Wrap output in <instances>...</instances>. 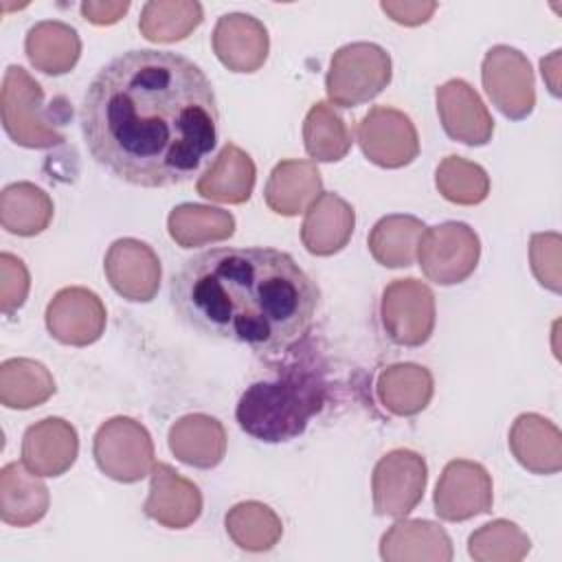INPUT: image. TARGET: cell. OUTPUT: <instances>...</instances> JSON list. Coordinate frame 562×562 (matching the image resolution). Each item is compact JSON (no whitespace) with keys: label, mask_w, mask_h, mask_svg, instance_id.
Instances as JSON below:
<instances>
[{"label":"cell","mask_w":562,"mask_h":562,"mask_svg":"<svg viewBox=\"0 0 562 562\" xmlns=\"http://www.w3.org/2000/svg\"><path fill=\"white\" fill-rule=\"evenodd\" d=\"M424 231V222L413 215H386L369 233V252L386 268L413 266Z\"/></svg>","instance_id":"29"},{"label":"cell","mask_w":562,"mask_h":562,"mask_svg":"<svg viewBox=\"0 0 562 562\" xmlns=\"http://www.w3.org/2000/svg\"><path fill=\"white\" fill-rule=\"evenodd\" d=\"M143 512L167 529H184L202 514V494L198 485L180 476L171 465L158 463L151 470L149 496Z\"/></svg>","instance_id":"17"},{"label":"cell","mask_w":562,"mask_h":562,"mask_svg":"<svg viewBox=\"0 0 562 562\" xmlns=\"http://www.w3.org/2000/svg\"><path fill=\"white\" fill-rule=\"evenodd\" d=\"M325 404V380L314 367H288L274 380L250 384L237 404L239 428L266 443L299 437Z\"/></svg>","instance_id":"3"},{"label":"cell","mask_w":562,"mask_h":562,"mask_svg":"<svg viewBox=\"0 0 562 562\" xmlns=\"http://www.w3.org/2000/svg\"><path fill=\"white\" fill-rule=\"evenodd\" d=\"M55 393L50 371L31 358H11L0 364V402L26 411L44 404Z\"/></svg>","instance_id":"31"},{"label":"cell","mask_w":562,"mask_h":562,"mask_svg":"<svg viewBox=\"0 0 562 562\" xmlns=\"http://www.w3.org/2000/svg\"><path fill=\"white\" fill-rule=\"evenodd\" d=\"M483 88L490 101L512 121H522L533 112V70L525 53L514 46H492L481 66Z\"/></svg>","instance_id":"8"},{"label":"cell","mask_w":562,"mask_h":562,"mask_svg":"<svg viewBox=\"0 0 562 562\" xmlns=\"http://www.w3.org/2000/svg\"><path fill=\"white\" fill-rule=\"evenodd\" d=\"M303 143L310 158L321 162H336L351 149V132L342 116L325 101L310 108L303 121Z\"/></svg>","instance_id":"34"},{"label":"cell","mask_w":562,"mask_h":562,"mask_svg":"<svg viewBox=\"0 0 562 562\" xmlns=\"http://www.w3.org/2000/svg\"><path fill=\"white\" fill-rule=\"evenodd\" d=\"M0 114L4 132L22 147L48 149L64 143L53 108L44 103L42 86L22 66H9L4 70Z\"/></svg>","instance_id":"4"},{"label":"cell","mask_w":562,"mask_h":562,"mask_svg":"<svg viewBox=\"0 0 562 562\" xmlns=\"http://www.w3.org/2000/svg\"><path fill=\"white\" fill-rule=\"evenodd\" d=\"M202 4L193 0H151L143 7L138 29L149 42H178L202 22Z\"/></svg>","instance_id":"33"},{"label":"cell","mask_w":562,"mask_h":562,"mask_svg":"<svg viewBox=\"0 0 562 562\" xmlns=\"http://www.w3.org/2000/svg\"><path fill=\"white\" fill-rule=\"evenodd\" d=\"M323 193V178L312 160H281L263 189L270 211L283 217L303 213Z\"/></svg>","instance_id":"21"},{"label":"cell","mask_w":562,"mask_h":562,"mask_svg":"<svg viewBox=\"0 0 562 562\" xmlns=\"http://www.w3.org/2000/svg\"><path fill=\"white\" fill-rule=\"evenodd\" d=\"M55 206L50 195L33 182H13L0 193V224L4 231L33 237L48 228Z\"/></svg>","instance_id":"28"},{"label":"cell","mask_w":562,"mask_h":562,"mask_svg":"<svg viewBox=\"0 0 562 562\" xmlns=\"http://www.w3.org/2000/svg\"><path fill=\"white\" fill-rule=\"evenodd\" d=\"M224 525L231 540L239 549L252 553L272 549L283 533L281 518L268 505L257 501L237 503L233 509H228Z\"/></svg>","instance_id":"32"},{"label":"cell","mask_w":562,"mask_h":562,"mask_svg":"<svg viewBox=\"0 0 562 562\" xmlns=\"http://www.w3.org/2000/svg\"><path fill=\"white\" fill-rule=\"evenodd\" d=\"M90 156L145 189L193 178L217 143V101L204 70L171 50H127L90 81L81 112Z\"/></svg>","instance_id":"1"},{"label":"cell","mask_w":562,"mask_h":562,"mask_svg":"<svg viewBox=\"0 0 562 562\" xmlns=\"http://www.w3.org/2000/svg\"><path fill=\"white\" fill-rule=\"evenodd\" d=\"M380 9L397 24L404 26H417L430 20V15L437 9V2H426V0H384L380 2Z\"/></svg>","instance_id":"39"},{"label":"cell","mask_w":562,"mask_h":562,"mask_svg":"<svg viewBox=\"0 0 562 562\" xmlns=\"http://www.w3.org/2000/svg\"><path fill=\"white\" fill-rule=\"evenodd\" d=\"M255 187V162L237 147L226 143L213 158L209 169L198 178V193L206 200L222 204H241L250 198Z\"/></svg>","instance_id":"23"},{"label":"cell","mask_w":562,"mask_h":562,"mask_svg":"<svg viewBox=\"0 0 562 562\" xmlns=\"http://www.w3.org/2000/svg\"><path fill=\"white\" fill-rule=\"evenodd\" d=\"M29 270L11 252L0 255V310L2 314L11 316L15 310H20L29 294Z\"/></svg>","instance_id":"38"},{"label":"cell","mask_w":562,"mask_h":562,"mask_svg":"<svg viewBox=\"0 0 562 562\" xmlns=\"http://www.w3.org/2000/svg\"><path fill=\"white\" fill-rule=\"evenodd\" d=\"M217 59L233 72H255L263 66L270 48L263 22L248 13H226L211 35Z\"/></svg>","instance_id":"16"},{"label":"cell","mask_w":562,"mask_h":562,"mask_svg":"<svg viewBox=\"0 0 562 562\" xmlns=\"http://www.w3.org/2000/svg\"><path fill=\"white\" fill-rule=\"evenodd\" d=\"M169 450L187 465L211 470L226 454V430L211 415H184L169 428Z\"/></svg>","instance_id":"22"},{"label":"cell","mask_w":562,"mask_h":562,"mask_svg":"<svg viewBox=\"0 0 562 562\" xmlns=\"http://www.w3.org/2000/svg\"><path fill=\"white\" fill-rule=\"evenodd\" d=\"M77 452V430L61 417L35 422L22 439V463L37 476H61L75 463Z\"/></svg>","instance_id":"18"},{"label":"cell","mask_w":562,"mask_h":562,"mask_svg":"<svg viewBox=\"0 0 562 562\" xmlns=\"http://www.w3.org/2000/svg\"><path fill=\"white\" fill-rule=\"evenodd\" d=\"M171 239L182 248H195L228 239L235 233V217L217 206L180 204L167 217Z\"/></svg>","instance_id":"30"},{"label":"cell","mask_w":562,"mask_h":562,"mask_svg":"<svg viewBox=\"0 0 562 562\" xmlns=\"http://www.w3.org/2000/svg\"><path fill=\"white\" fill-rule=\"evenodd\" d=\"M353 226V206L336 193H321L305 209V217L301 224V241L310 255L329 257L349 244Z\"/></svg>","instance_id":"19"},{"label":"cell","mask_w":562,"mask_h":562,"mask_svg":"<svg viewBox=\"0 0 562 562\" xmlns=\"http://www.w3.org/2000/svg\"><path fill=\"white\" fill-rule=\"evenodd\" d=\"M380 555L386 562H450L452 542L448 533L430 520H400L382 536Z\"/></svg>","instance_id":"24"},{"label":"cell","mask_w":562,"mask_h":562,"mask_svg":"<svg viewBox=\"0 0 562 562\" xmlns=\"http://www.w3.org/2000/svg\"><path fill=\"white\" fill-rule=\"evenodd\" d=\"M103 270L114 288L127 301L149 303L160 288V259L145 241L116 239L103 259Z\"/></svg>","instance_id":"13"},{"label":"cell","mask_w":562,"mask_h":562,"mask_svg":"<svg viewBox=\"0 0 562 562\" xmlns=\"http://www.w3.org/2000/svg\"><path fill=\"white\" fill-rule=\"evenodd\" d=\"M99 470L121 483H136L154 470V443L147 428L132 417H112L99 426L92 446Z\"/></svg>","instance_id":"6"},{"label":"cell","mask_w":562,"mask_h":562,"mask_svg":"<svg viewBox=\"0 0 562 562\" xmlns=\"http://www.w3.org/2000/svg\"><path fill=\"white\" fill-rule=\"evenodd\" d=\"M391 81V57L373 42L340 46L325 77L327 97L338 108H356L375 99Z\"/></svg>","instance_id":"5"},{"label":"cell","mask_w":562,"mask_h":562,"mask_svg":"<svg viewBox=\"0 0 562 562\" xmlns=\"http://www.w3.org/2000/svg\"><path fill=\"white\" fill-rule=\"evenodd\" d=\"M509 450L533 474H555L562 470L560 428L542 415L522 413L516 417L509 430Z\"/></svg>","instance_id":"20"},{"label":"cell","mask_w":562,"mask_h":562,"mask_svg":"<svg viewBox=\"0 0 562 562\" xmlns=\"http://www.w3.org/2000/svg\"><path fill=\"white\" fill-rule=\"evenodd\" d=\"M24 50L35 70L59 77L75 68L81 55V40L70 24L44 20L29 29Z\"/></svg>","instance_id":"26"},{"label":"cell","mask_w":562,"mask_h":562,"mask_svg":"<svg viewBox=\"0 0 562 562\" xmlns=\"http://www.w3.org/2000/svg\"><path fill=\"white\" fill-rule=\"evenodd\" d=\"M171 305L200 334L279 356L312 329L321 290L283 250L220 246L173 274Z\"/></svg>","instance_id":"2"},{"label":"cell","mask_w":562,"mask_h":562,"mask_svg":"<svg viewBox=\"0 0 562 562\" xmlns=\"http://www.w3.org/2000/svg\"><path fill=\"white\" fill-rule=\"evenodd\" d=\"M560 246L558 233H536L529 239V261L538 283L551 292L562 290V268H560Z\"/></svg>","instance_id":"37"},{"label":"cell","mask_w":562,"mask_h":562,"mask_svg":"<svg viewBox=\"0 0 562 562\" xmlns=\"http://www.w3.org/2000/svg\"><path fill=\"white\" fill-rule=\"evenodd\" d=\"M435 97L439 121L450 138L470 147H481L492 140L494 119L468 81L450 79L437 88Z\"/></svg>","instance_id":"15"},{"label":"cell","mask_w":562,"mask_h":562,"mask_svg":"<svg viewBox=\"0 0 562 562\" xmlns=\"http://www.w3.org/2000/svg\"><path fill=\"white\" fill-rule=\"evenodd\" d=\"M492 476L481 463L450 461L435 487V514L448 522H463L492 509Z\"/></svg>","instance_id":"12"},{"label":"cell","mask_w":562,"mask_h":562,"mask_svg":"<svg viewBox=\"0 0 562 562\" xmlns=\"http://www.w3.org/2000/svg\"><path fill=\"white\" fill-rule=\"evenodd\" d=\"M130 9V2L127 0H116V2H94V0H88L81 4V15L92 22V24H99V26H105V24H114L119 22Z\"/></svg>","instance_id":"40"},{"label":"cell","mask_w":562,"mask_h":562,"mask_svg":"<svg viewBox=\"0 0 562 562\" xmlns=\"http://www.w3.org/2000/svg\"><path fill=\"white\" fill-rule=\"evenodd\" d=\"M479 255V235L463 222H443L426 228L417 246L422 272L439 285L465 281L476 270Z\"/></svg>","instance_id":"7"},{"label":"cell","mask_w":562,"mask_h":562,"mask_svg":"<svg viewBox=\"0 0 562 562\" xmlns=\"http://www.w3.org/2000/svg\"><path fill=\"white\" fill-rule=\"evenodd\" d=\"M375 393L389 413L411 417L428 406L432 397V375L426 367L413 362L391 364L380 373Z\"/></svg>","instance_id":"27"},{"label":"cell","mask_w":562,"mask_h":562,"mask_svg":"<svg viewBox=\"0 0 562 562\" xmlns=\"http://www.w3.org/2000/svg\"><path fill=\"white\" fill-rule=\"evenodd\" d=\"M428 468L419 452L397 448L386 452L373 468L371 492L378 516L404 518L424 496Z\"/></svg>","instance_id":"9"},{"label":"cell","mask_w":562,"mask_h":562,"mask_svg":"<svg viewBox=\"0 0 562 562\" xmlns=\"http://www.w3.org/2000/svg\"><path fill=\"white\" fill-rule=\"evenodd\" d=\"M50 496L46 485L24 463H7L0 472V518L13 527H29L44 518Z\"/></svg>","instance_id":"25"},{"label":"cell","mask_w":562,"mask_h":562,"mask_svg":"<svg viewBox=\"0 0 562 562\" xmlns=\"http://www.w3.org/2000/svg\"><path fill=\"white\" fill-rule=\"evenodd\" d=\"M380 316L386 336L395 345L419 347L435 329V294L413 277L395 279L382 292Z\"/></svg>","instance_id":"10"},{"label":"cell","mask_w":562,"mask_h":562,"mask_svg":"<svg viewBox=\"0 0 562 562\" xmlns=\"http://www.w3.org/2000/svg\"><path fill=\"white\" fill-rule=\"evenodd\" d=\"M437 191L452 204L472 206L487 198L490 176L487 171L461 156H446L435 171Z\"/></svg>","instance_id":"35"},{"label":"cell","mask_w":562,"mask_h":562,"mask_svg":"<svg viewBox=\"0 0 562 562\" xmlns=\"http://www.w3.org/2000/svg\"><path fill=\"white\" fill-rule=\"evenodd\" d=\"M529 549L527 533L516 522L503 518L479 527L468 540V551L479 562H518Z\"/></svg>","instance_id":"36"},{"label":"cell","mask_w":562,"mask_h":562,"mask_svg":"<svg viewBox=\"0 0 562 562\" xmlns=\"http://www.w3.org/2000/svg\"><path fill=\"white\" fill-rule=\"evenodd\" d=\"M542 77L551 90L553 97H560V81H558V70H560V50H553L549 57H542L540 61Z\"/></svg>","instance_id":"41"},{"label":"cell","mask_w":562,"mask_h":562,"mask_svg":"<svg viewBox=\"0 0 562 562\" xmlns=\"http://www.w3.org/2000/svg\"><path fill=\"white\" fill-rule=\"evenodd\" d=\"M105 305L88 288H64L46 307V327L64 345L86 347L101 338L105 329Z\"/></svg>","instance_id":"14"},{"label":"cell","mask_w":562,"mask_h":562,"mask_svg":"<svg viewBox=\"0 0 562 562\" xmlns=\"http://www.w3.org/2000/svg\"><path fill=\"white\" fill-rule=\"evenodd\" d=\"M362 154L378 167L400 169L411 165L419 154V138L413 121L386 105L371 108L356 127Z\"/></svg>","instance_id":"11"}]
</instances>
